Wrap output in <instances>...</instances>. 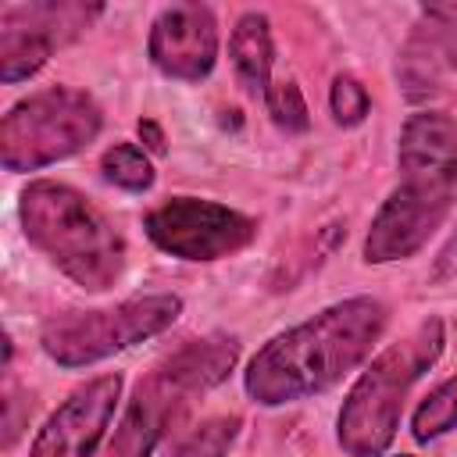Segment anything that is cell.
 Returning a JSON list of instances; mask_svg holds the SVG:
<instances>
[{
  "mask_svg": "<svg viewBox=\"0 0 457 457\" xmlns=\"http://www.w3.org/2000/svg\"><path fill=\"white\" fill-rule=\"evenodd\" d=\"M139 139L146 143V150H154V154H164V132H161V125H157V121L143 118V121H139Z\"/></svg>",
  "mask_w": 457,
  "mask_h": 457,
  "instance_id": "20",
  "label": "cell"
},
{
  "mask_svg": "<svg viewBox=\"0 0 457 457\" xmlns=\"http://www.w3.org/2000/svg\"><path fill=\"white\" fill-rule=\"evenodd\" d=\"M150 64L175 82H200L218 64V18L207 4H168L150 21Z\"/></svg>",
  "mask_w": 457,
  "mask_h": 457,
  "instance_id": "11",
  "label": "cell"
},
{
  "mask_svg": "<svg viewBox=\"0 0 457 457\" xmlns=\"http://www.w3.org/2000/svg\"><path fill=\"white\" fill-rule=\"evenodd\" d=\"M104 129L100 104L75 86L21 96L0 121V164L14 175L50 168L86 150Z\"/></svg>",
  "mask_w": 457,
  "mask_h": 457,
  "instance_id": "6",
  "label": "cell"
},
{
  "mask_svg": "<svg viewBox=\"0 0 457 457\" xmlns=\"http://www.w3.org/2000/svg\"><path fill=\"white\" fill-rule=\"evenodd\" d=\"M146 239L179 261H221L246 250L257 221L228 204L204 196H168L143 218Z\"/></svg>",
  "mask_w": 457,
  "mask_h": 457,
  "instance_id": "8",
  "label": "cell"
},
{
  "mask_svg": "<svg viewBox=\"0 0 457 457\" xmlns=\"http://www.w3.org/2000/svg\"><path fill=\"white\" fill-rule=\"evenodd\" d=\"M121 386L125 378L118 371H107L68 393V400L57 403V411H50V418L36 432L29 457H93L121 403Z\"/></svg>",
  "mask_w": 457,
  "mask_h": 457,
  "instance_id": "10",
  "label": "cell"
},
{
  "mask_svg": "<svg viewBox=\"0 0 457 457\" xmlns=\"http://www.w3.org/2000/svg\"><path fill=\"white\" fill-rule=\"evenodd\" d=\"M389 325L378 296H346L307 321L271 336L243 371V389L261 407L311 400L364 364Z\"/></svg>",
  "mask_w": 457,
  "mask_h": 457,
  "instance_id": "1",
  "label": "cell"
},
{
  "mask_svg": "<svg viewBox=\"0 0 457 457\" xmlns=\"http://www.w3.org/2000/svg\"><path fill=\"white\" fill-rule=\"evenodd\" d=\"M239 357L236 336H207L179 346L164 364H157L125 403L118 432L107 446V457H150L175 414L189 403V396L214 389L228 378Z\"/></svg>",
  "mask_w": 457,
  "mask_h": 457,
  "instance_id": "5",
  "label": "cell"
},
{
  "mask_svg": "<svg viewBox=\"0 0 457 457\" xmlns=\"http://www.w3.org/2000/svg\"><path fill=\"white\" fill-rule=\"evenodd\" d=\"M328 111H332V121L343 125V129H357L368 114H371V96L364 89L361 79L353 75H336L332 86H328Z\"/></svg>",
  "mask_w": 457,
  "mask_h": 457,
  "instance_id": "18",
  "label": "cell"
},
{
  "mask_svg": "<svg viewBox=\"0 0 457 457\" xmlns=\"http://www.w3.org/2000/svg\"><path fill=\"white\" fill-rule=\"evenodd\" d=\"M239 418L236 414H218V418H207L200 421L196 428H189L175 450L168 457H228L236 436H239Z\"/></svg>",
  "mask_w": 457,
  "mask_h": 457,
  "instance_id": "16",
  "label": "cell"
},
{
  "mask_svg": "<svg viewBox=\"0 0 457 457\" xmlns=\"http://www.w3.org/2000/svg\"><path fill=\"white\" fill-rule=\"evenodd\" d=\"M179 314H182L179 293H143L114 307L68 311L50 318L39 332V346L54 364L75 371V368L100 364L143 339L161 336L179 321Z\"/></svg>",
  "mask_w": 457,
  "mask_h": 457,
  "instance_id": "7",
  "label": "cell"
},
{
  "mask_svg": "<svg viewBox=\"0 0 457 457\" xmlns=\"http://www.w3.org/2000/svg\"><path fill=\"white\" fill-rule=\"evenodd\" d=\"M264 107H268L275 129L286 136H300L311 129V111H307V100L296 82H271V89L264 93Z\"/></svg>",
  "mask_w": 457,
  "mask_h": 457,
  "instance_id": "17",
  "label": "cell"
},
{
  "mask_svg": "<svg viewBox=\"0 0 457 457\" xmlns=\"http://www.w3.org/2000/svg\"><path fill=\"white\" fill-rule=\"evenodd\" d=\"M396 168L400 182L364 236L368 264L407 261L443 228L457 196V118L446 111L411 114L396 139Z\"/></svg>",
  "mask_w": 457,
  "mask_h": 457,
  "instance_id": "2",
  "label": "cell"
},
{
  "mask_svg": "<svg viewBox=\"0 0 457 457\" xmlns=\"http://www.w3.org/2000/svg\"><path fill=\"white\" fill-rule=\"evenodd\" d=\"M104 7L86 4H4L0 7V79L7 86L32 79L57 46L71 43L82 29H89Z\"/></svg>",
  "mask_w": 457,
  "mask_h": 457,
  "instance_id": "9",
  "label": "cell"
},
{
  "mask_svg": "<svg viewBox=\"0 0 457 457\" xmlns=\"http://www.w3.org/2000/svg\"><path fill=\"white\" fill-rule=\"evenodd\" d=\"M457 71V4L421 7V25L396 57V79L411 100H421L443 86V75Z\"/></svg>",
  "mask_w": 457,
  "mask_h": 457,
  "instance_id": "12",
  "label": "cell"
},
{
  "mask_svg": "<svg viewBox=\"0 0 457 457\" xmlns=\"http://www.w3.org/2000/svg\"><path fill=\"white\" fill-rule=\"evenodd\" d=\"M450 275H457V225H453V232L446 236V243H443V250L436 253V264H432V278H436V282H443V278H450Z\"/></svg>",
  "mask_w": 457,
  "mask_h": 457,
  "instance_id": "19",
  "label": "cell"
},
{
  "mask_svg": "<svg viewBox=\"0 0 457 457\" xmlns=\"http://www.w3.org/2000/svg\"><path fill=\"white\" fill-rule=\"evenodd\" d=\"M228 61L236 68L239 86L250 96H261L271 89V64H275V43H271V21L264 11H243L228 32Z\"/></svg>",
  "mask_w": 457,
  "mask_h": 457,
  "instance_id": "13",
  "label": "cell"
},
{
  "mask_svg": "<svg viewBox=\"0 0 457 457\" xmlns=\"http://www.w3.org/2000/svg\"><path fill=\"white\" fill-rule=\"evenodd\" d=\"M443 321L421 318L400 343H389L368 361L336 418V439L350 457H382L393 446L403 403L414 382L443 357Z\"/></svg>",
  "mask_w": 457,
  "mask_h": 457,
  "instance_id": "4",
  "label": "cell"
},
{
  "mask_svg": "<svg viewBox=\"0 0 457 457\" xmlns=\"http://www.w3.org/2000/svg\"><path fill=\"white\" fill-rule=\"evenodd\" d=\"M396 457H414V453H396Z\"/></svg>",
  "mask_w": 457,
  "mask_h": 457,
  "instance_id": "21",
  "label": "cell"
},
{
  "mask_svg": "<svg viewBox=\"0 0 457 457\" xmlns=\"http://www.w3.org/2000/svg\"><path fill=\"white\" fill-rule=\"evenodd\" d=\"M18 218L29 246H36L86 293H107L121 278L125 239L114 221L75 186L32 179L18 193Z\"/></svg>",
  "mask_w": 457,
  "mask_h": 457,
  "instance_id": "3",
  "label": "cell"
},
{
  "mask_svg": "<svg viewBox=\"0 0 457 457\" xmlns=\"http://www.w3.org/2000/svg\"><path fill=\"white\" fill-rule=\"evenodd\" d=\"M100 171H104V179L111 186H118L125 193H146L154 186V179H157L146 150L136 146V143H114V146H107L104 157H100Z\"/></svg>",
  "mask_w": 457,
  "mask_h": 457,
  "instance_id": "15",
  "label": "cell"
},
{
  "mask_svg": "<svg viewBox=\"0 0 457 457\" xmlns=\"http://www.w3.org/2000/svg\"><path fill=\"white\" fill-rule=\"evenodd\" d=\"M457 432V375L439 382L411 414V436L418 443H436Z\"/></svg>",
  "mask_w": 457,
  "mask_h": 457,
  "instance_id": "14",
  "label": "cell"
}]
</instances>
